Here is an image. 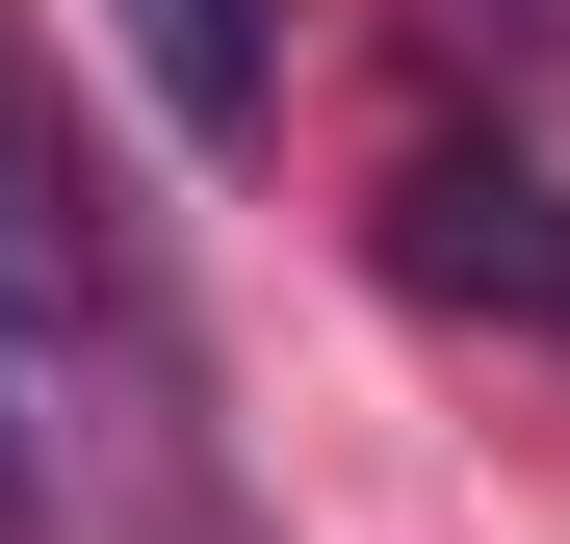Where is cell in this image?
<instances>
[{
  "mask_svg": "<svg viewBox=\"0 0 570 544\" xmlns=\"http://www.w3.org/2000/svg\"><path fill=\"white\" fill-rule=\"evenodd\" d=\"M156 286H130V234H105V181L52 156V78L27 27H0V415H27V467L52 441H156Z\"/></svg>",
  "mask_w": 570,
  "mask_h": 544,
  "instance_id": "obj_1",
  "label": "cell"
},
{
  "mask_svg": "<svg viewBox=\"0 0 570 544\" xmlns=\"http://www.w3.org/2000/svg\"><path fill=\"white\" fill-rule=\"evenodd\" d=\"M390 286L570 337V208H544V156H415V181H390Z\"/></svg>",
  "mask_w": 570,
  "mask_h": 544,
  "instance_id": "obj_2",
  "label": "cell"
},
{
  "mask_svg": "<svg viewBox=\"0 0 570 544\" xmlns=\"http://www.w3.org/2000/svg\"><path fill=\"white\" fill-rule=\"evenodd\" d=\"M130 78H156V105L208 130V156H234V130L285 105V27H259V0H130Z\"/></svg>",
  "mask_w": 570,
  "mask_h": 544,
  "instance_id": "obj_3",
  "label": "cell"
},
{
  "mask_svg": "<svg viewBox=\"0 0 570 544\" xmlns=\"http://www.w3.org/2000/svg\"><path fill=\"white\" fill-rule=\"evenodd\" d=\"M0 544H27V415H0Z\"/></svg>",
  "mask_w": 570,
  "mask_h": 544,
  "instance_id": "obj_4",
  "label": "cell"
}]
</instances>
